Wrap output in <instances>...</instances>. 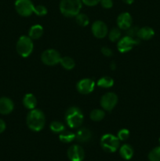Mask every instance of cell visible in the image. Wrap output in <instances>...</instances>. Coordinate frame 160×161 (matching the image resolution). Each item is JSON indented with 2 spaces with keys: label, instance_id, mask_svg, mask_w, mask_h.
Segmentation results:
<instances>
[{
  "label": "cell",
  "instance_id": "cell-1",
  "mask_svg": "<svg viewBox=\"0 0 160 161\" xmlns=\"http://www.w3.org/2000/svg\"><path fill=\"white\" fill-rule=\"evenodd\" d=\"M27 125L33 131H40L45 124V117L43 112L38 108H34L27 116Z\"/></svg>",
  "mask_w": 160,
  "mask_h": 161
},
{
  "label": "cell",
  "instance_id": "cell-2",
  "mask_svg": "<svg viewBox=\"0 0 160 161\" xmlns=\"http://www.w3.org/2000/svg\"><path fill=\"white\" fill-rule=\"evenodd\" d=\"M82 6V0H61L59 8L63 15L67 17H73L79 14Z\"/></svg>",
  "mask_w": 160,
  "mask_h": 161
},
{
  "label": "cell",
  "instance_id": "cell-3",
  "mask_svg": "<svg viewBox=\"0 0 160 161\" xmlns=\"http://www.w3.org/2000/svg\"><path fill=\"white\" fill-rule=\"evenodd\" d=\"M83 113L78 107H70L65 113V120L67 126L70 128H78L83 124Z\"/></svg>",
  "mask_w": 160,
  "mask_h": 161
},
{
  "label": "cell",
  "instance_id": "cell-4",
  "mask_svg": "<svg viewBox=\"0 0 160 161\" xmlns=\"http://www.w3.org/2000/svg\"><path fill=\"white\" fill-rule=\"evenodd\" d=\"M16 49L20 56L22 58H28L31 54L34 49L32 39L27 36H22L17 40Z\"/></svg>",
  "mask_w": 160,
  "mask_h": 161
},
{
  "label": "cell",
  "instance_id": "cell-5",
  "mask_svg": "<svg viewBox=\"0 0 160 161\" xmlns=\"http://www.w3.org/2000/svg\"><path fill=\"white\" fill-rule=\"evenodd\" d=\"M100 146L105 152L115 153L119 147V140L115 135L106 134L100 139Z\"/></svg>",
  "mask_w": 160,
  "mask_h": 161
},
{
  "label": "cell",
  "instance_id": "cell-6",
  "mask_svg": "<svg viewBox=\"0 0 160 161\" xmlns=\"http://www.w3.org/2000/svg\"><path fill=\"white\" fill-rule=\"evenodd\" d=\"M35 6L31 0H16L15 9L22 17H28L34 13Z\"/></svg>",
  "mask_w": 160,
  "mask_h": 161
},
{
  "label": "cell",
  "instance_id": "cell-7",
  "mask_svg": "<svg viewBox=\"0 0 160 161\" xmlns=\"http://www.w3.org/2000/svg\"><path fill=\"white\" fill-rule=\"evenodd\" d=\"M61 56L59 52L53 49H48L45 50L41 55V60L46 65L53 66L60 63Z\"/></svg>",
  "mask_w": 160,
  "mask_h": 161
},
{
  "label": "cell",
  "instance_id": "cell-8",
  "mask_svg": "<svg viewBox=\"0 0 160 161\" xmlns=\"http://www.w3.org/2000/svg\"><path fill=\"white\" fill-rule=\"evenodd\" d=\"M139 39H136L135 38H132L130 36H126L125 37L122 38L118 42V50L120 53H127L130 50H131L133 48V47L139 43Z\"/></svg>",
  "mask_w": 160,
  "mask_h": 161
},
{
  "label": "cell",
  "instance_id": "cell-9",
  "mask_svg": "<svg viewBox=\"0 0 160 161\" xmlns=\"http://www.w3.org/2000/svg\"><path fill=\"white\" fill-rule=\"evenodd\" d=\"M118 102V96L115 93L108 92L104 94L100 98V105L106 111H111Z\"/></svg>",
  "mask_w": 160,
  "mask_h": 161
},
{
  "label": "cell",
  "instance_id": "cell-10",
  "mask_svg": "<svg viewBox=\"0 0 160 161\" xmlns=\"http://www.w3.org/2000/svg\"><path fill=\"white\" fill-rule=\"evenodd\" d=\"M67 157L71 161H83L85 158V151L78 145H73L67 149Z\"/></svg>",
  "mask_w": 160,
  "mask_h": 161
},
{
  "label": "cell",
  "instance_id": "cell-11",
  "mask_svg": "<svg viewBox=\"0 0 160 161\" xmlns=\"http://www.w3.org/2000/svg\"><path fill=\"white\" fill-rule=\"evenodd\" d=\"M95 87V83L91 79L86 78L79 80L77 83V91L83 94H88L93 92Z\"/></svg>",
  "mask_w": 160,
  "mask_h": 161
},
{
  "label": "cell",
  "instance_id": "cell-12",
  "mask_svg": "<svg viewBox=\"0 0 160 161\" xmlns=\"http://www.w3.org/2000/svg\"><path fill=\"white\" fill-rule=\"evenodd\" d=\"M92 32L97 39H103L108 32V27L104 22L101 20H97L92 25Z\"/></svg>",
  "mask_w": 160,
  "mask_h": 161
},
{
  "label": "cell",
  "instance_id": "cell-13",
  "mask_svg": "<svg viewBox=\"0 0 160 161\" xmlns=\"http://www.w3.org/2000/svg\"><path fill=\"white\" fill-rule=\"evenodd\" d=\"M117 25L119 29L127 30L131 27L132 17L129 13H122L117 18Z\"/></svg>",
  "mask_w": 160,
  "mask_h": 161
},
{
  "label": "cell",
  "instance_id": "cell-14",
  "mask_svg": "<svg viewBox=\"0 0 160 161\" xmlns=\"http://www.w3.org/2000/svg\"><path fill=\"white\" fill-rule=\"evenodd\" d=\"M14 108L13 102L6 97H0V114L8 115L13 112Z\"/></svg>",
  "mask_w": 160,
  "mask_h": 161
},
{
  "label": "cell",
  "instance_id": "cell-15",
  "mask_svg": "<svg viewBox=\"0 0 160 161\" xmlns=\"http://www.w3.org/2000/svg\"><path fill=\"white\" fill-rule=\"evenodd\" d=\"M92 138V132L88 128H80L75 134V138L79 142H87Z\"/></svg>",
  "mask_w": 160,
  "mask_h": 161
},
{
  "label": "cell",
  "instance_id": "cell-16",
  "mask_svg": "<svg viewBox=\"0 0 160 161\" xmlns=\"http://www.w3.org/2000/svg\"><path fill=\"white\" fill-rule=\"evenodd\" d=\"M154 35H155V31L153 28L147 26L139 28L137 31V38L143 40H149L153 37Z\"/></svg>",
  "mask_w": 160,
  "mask_h": 161
},
{
  "label": "cell",
  "instance_id": "cell-17",
  "mask_svg": "<svg viewBox=\"0 0 160 161\" xmlns=\"http://www.w3.org/2000/svg\"><path fill=\"white\" fill-rule=\"evenodd\" d=\"M133 149L130 145L124 144L119 149V154L121 157L124 160H129L133 157Z\"/></svg>",
  "mask_w": 160,
  "mask_h": 161
},
{
  "label": "cell",
  "instance_id": "cell-18",
  "mask_svg": "<svg viewBox=\"0 0 160 161\" xmlns=\"http://www.w3.org/2000/svg\"><path fill=\"white\" fill-rule=\"evenodd\" d=\"M23 104L25 108L32 110L35 108L36 105H37V100L34 94H25L23 98Z\"/></svg>",
  "mask_w": 160,
  "mask_h": 161
},
{
  "label": "cell",
  "instance_id": "cell-19",
  "mask_svg": "<svg viewBox=\"0 0 160 161\" xmlns=\"http://www.w3.org/2000/svg\"><path fill=\"white\" fill-rule=\"evenodd\" d=\"M43 34V28L39 25H35L31 27L28 32V36L31 39H38Z\"/></svg>",
  "mask_w": 160,
  "mask_h": 161
},
{
  "label": "cell",
  "instance_id": "cell-20",
  "mask_svg": "<svg viewBox=\"0 0 160 161\" xmlns=\"http://www.w3.org/2000/svg\"><path fill=\"white\" fill-rule=\"evenodd\" d=\"M60 64L66 70H72V69H74V67L75 65V61L72 58H70V57H64V58H61Z\"/></svg>",
  "mask_w": 160,
  "mask_h": 161
},
{
  "label": "cell",
  "instance_id": "cell-21",
  "mask_svg": "<svg viewBox=\"0 0 160 161\" xmlns=\"http://www.w3.org/2000/svg\"><path fill=\"white\" fill-rule=\"evenodd\" d=\"M114 85V80L109 76L101 77L97 81V86L102 88H110Z\"/></svg>",
  "mask_w": 160,
  "mask_h": 161
},
{
  "label": "cell",
  "instance_id": "cell-22",
  "mask_svg": "<svg viewBox=\"0 0 160 161\" xmlns=\"http://www.w3.org/2000/svg\"><path fill=\"white\" fill-rule=\"evenodd\" d=\"M75 138V134L70 131H63L60 134L59 139L60 141L64 143H70Z\"/></svg>",
  "mask_w": 160,
  "mask_h": 161
},
{
  "label": "cell",
  "instance_id": "cell-23",
  "mask_svg": "<svg viewBox=\"0 0 160 161\" xmlns=\"http://www.w3.org/2000/svg\"><path fill=\"white\" fill-rule=\"evenodd\" d=\"M90 119L93 121H100L104 118L105 116V113L104 110L99 109V108H96L93 109L90 113Z\"/></svg>",
  "mask_w": 160,
  "mask_h": 161
},
{
  "label": "cell",
  "instance_id": "cell-24",
  "mask_svg": "<svg viewBox=\"0 0 160 161\" xmlns=\"http://www.w3.org/2000/svg\"><path fill=\"white\" fill-rule=\"evenodd\" d=\"M50 130L53 132V133H59L61 134V132L65 130V127L62 123L59 122V121H53L50 124Z\"/></svg>",
  "mask_w": 160,
  "mask_h": 161
},
{
  "label": "cell",
  "instance_id": "cell-25",
  "mask_svg": "<svg viewBox=\"0 0 160 161\" xmlns=\"http://www.w3.org/2000/svg\"><path fill=\"white\" fill-rule=\"evenodd\" d=\"M75 20H76V23L82 27L86 26L89 23V19L88 16L84 14H80V13L78 15L75 16Z\"/></svg>",
  "mask_w": 160,
  "mask_h": 161
},
{
  "label": "cell",
  "instance_id": "cell-26",
  "mask_svg": "<svg viewBox=\"0 0 160 161\" xmlns=\"http://www.w3.org/2000/svg\"><path fill=\"white\" fill-rule=\"evenodd\" d=\"M148 160L150 161H160V146L154 148L148 154Z\"/></svg>",
  "mask_w": 160,
  "mask_h": 161
},
{
  "label": "cell",
  "instance_id": "cell-27",
  "mask_svg": "<svg viewBox=\"0 0 160 161\" xmlns=\"http://www.w3.org/2000/svg\"><path fill=\"white\" fill-rule=\"evenodd\" d=\"M121 36V31L119 30V28H114L109 31L108 33V37L109 39L111 42H116V41L119 40L120 39Z\"/></svg>",
  "mask_w": 160,
  "mask_h": 161
},
{
  "label": "cell",
  "instance_id": "cell-28",
  "mask_svg": "<svg viewBox=\"0 0 160 161\" xmlns=\"http://www.w3.org/2000/svg\"><path fill=\"white\" fill-rule=\"evenodd\" d=\"M34 13L37 16L42 17V16H45V14H47V9L45 6H42V5H38V6H35Z\"/></svg>",
  "mask_w": 160,
  "mask_h": 161
},
{
  "label": "cell",
  "instance_id": "cell-29",
  "mask_svg": "<svg viewBox=\"0 0 160 161\" xmlns=\"http://www.w3.org/2000/svg\"><path fill=\"white\" fill-rule=\"evenodd\" d=\"M119 141H125L130 137V131L127 129H121L117 135Z\"/></svg>",
  "mask_w": 160,
  "mask_h": 161
},
{
  "label": "cell",
  "instance_id": "cell-30",
  "mask_svg": "<svg viewBox=\"0 0 160 161\" xmlns=\"http://www.w3.org/2000/svg\"><path fill=\"white\" fill-rule=\"evenodd\" d=\"M138 29H139V28H136V27H134V28H131V27H130V28H128V29H127V36H130V37H132V38H135V39H136V38L137 37Z\"/></svg>",
  "mask_w": 160,
  "mask_h": 161
},
{
  "label": "cell",
  "instance_id": "cell-31",
  "mask_svg": "<svg viewBox=\"0 0 160 161\" xmlns=\"http://www.w3.org/2000/svg\"><path fill=\"white\" fill-rule=\"evenodd\" d=\"M100 3L102 7H104V9H110L113 6L112 0H100Z\"/></svg>",
  "mask_w": 160,
  "mask_h": 161
},
{
  "label": "cell",
  "instance_id": "cell-32",
  "mask_svg": "<svg viewBox=\"0 0 160 161\" xmlns=\"http://www.w3.org/2000/svg\"><path fill=\"white\" fill-rule=\"evenodd\" d=\"M82 2L83 4L87 6H97L100 3V0H82Z\"/></svg>",
  "mask_w": 160,
  "mask_h": 161
},
{
  "label": "cell",
  "instance_id": "cell-33",
  "mask_svg": "<svg viewBox=\"0 0 160 161\" xmlns=\"http://www.w3.org/2000/svg\"><path fill=\"white\" fill-rule=\"evenodd\" d=\"M101 53H103V55H104L105 57H111L112 56V50H111L110 48L108 47H103L101 49Z\"/></svg>",
  "mask_w": 160,
  "mask_h": 161
},
{
  "label": "cell",
  "instance_id": "cell-34",
  "mask_svg": "<svg viewBox=\"0 0 160 161\" xmlns=\"http://www.w3.org/2000/svg\"><path fill=\"white\" fill-rule=\"evenodd\" d=\"M5 130H6V123L4 120L0 119V134L3 133Z\"/></svg>",
  "mask_w": 160,
  "mask_h": 161
},
{
  "label": "cell",
  "instance_id": "cell-35",
  "mask_svg": "<svg viewBox=\"0 0 160 161\" xmlns=\"http://www.w3.org/2000/svg\"><path fill=\"white\" fill-rule=\"evenodd\" d=\"M122 1H123L125 4L131 5V4H133V2H134V0H122Z\"/></svg>",
  "mask_w": 160,
  "mask_h": 161
},
{
  "label": "cell",
  "instance_id": "cell-36",
  "mask_svg": "<svg viewBox=\"0 0 160 161\" xmlns=\"http://www.w3.org/2000/svg\"><path fill=\"white\" fill-rule=\"evenodd\" d=\"M111 69H115V63H112V64H111Z\"/></svg>",
  "mask_w": 160,
  "mask_h": 161
},
{
  "label": "cell",
  "instance_id": "cell-37",
  "mask_svg": "<svg viewBox=\"0 0 160 161\" xmlns=\"http://www.w3.org/2000/svg\"><path fill=\"white\" fill-rule=\"evenodd\" d=\"M158 141H159V144H160V138H159V140H158Z\"/></svg>",
  "mask_w": 160,
  "mask_h": 161
}]
</instances>
